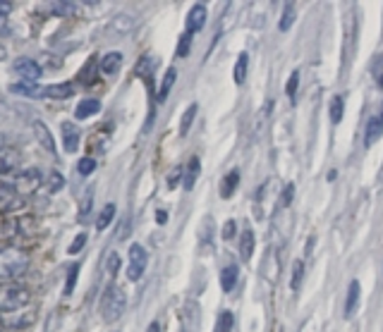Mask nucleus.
Listing matches in <instances>:
<instances>
[{"label":"nucleus","instance_id":"b1692460","mask_svg":"<svg viewBox=\"0 0 383 332\" xmlns=\"http://www.w3.org/2000/svg\"><path fill=\"white\" fill-rule=\"evenodd\" d=\"M342 110H345V98L342 96H333V100H331V122L333 125L342 120Z\"/></svg>","mask_w":383,"mask_h":332},{"label":"nucleus","instance_id":"ddd939ff","mask_svg":"<svg viewBox=\"0 0 383 332\" xmlns=\"http://www.w3.org/2000/svg\"><path fill=\"white\" fill-rule=\"evenodd\" d=\"M122 65V53L120 50H110V53H106L103 58H101V72L103 75H115L117 70H120Z\"/></svg>","mask_w":383,"mask_h":332},{"label":"nucleus","instance_id":"72a5a7b5","mask_svg":"<svg viewBox=\"0 0 383 332\" xmlns=\"http://www.w3.org/2000/svg\"><path fill=\"white\" fill-rule=\"evenodd\" d=\"M106 270H108V275H117V270H120V256H117L115 251H113L108 261H106Z\"/></svg>","mask_w":383,"mask_h":332},{"label":"nucleus","instance_id":"a19ab883","mask_svg":"<svg viewBox=\"0 0 383 332\" xmlns=\"http://www.w3.org/2000/svg\"><path fill=\"white\" fill-rule=\"evenodd\" d=\"M5 149V146H3V139H0V151H3Z\"/></svg>","mask_w":383,"mask_h":332},{"label":"nucleus","instance_id":"c756f323","mask_svg":"<svg viewBox=\"0 0 383 332\" xmlns=\"http://www.w3.org/2000/svg\"><path fill=\"white\" fill-rule=\"evenodd\" d=\"M13 3H0V36L8 33V15L13 13Z\"/></svg>","mask_w":383,"mask_h":332},{"label":"nucleus","instance_id":"5701e85b","mask_svg":"<svg viewBox=\"0 0 383 332\" xmlns=\"http://www.w3.org/2000/svg\"><path fill=\"white\" fill-rule=\"evenodd\" d=\"M196 112H199V105H196V103H192L189 108L185 110V115H182V122H180V137H187V132H189L192 122H194Z\"/></svg>","mask_w":383,"mask_h":332},{"label":"nucleus","instance_id":"20e7f679","mask_svg":"<svg viewBox=\"0 0 383 332\" xmlns=\"http://www.w3.org/2000/svg\"><path fill=\"white\" fill-rule=\"evenodd\" d=\"M41 184H43V172L38 167H29V170L13 174V194L22 196V199L36 194L41 189Z\"/></svg>","mask_w":383,"mask_h":332},{"label":"nucleus","instance_id":"f704fd0d","mask_svg":"<svg viewBox=\"0 0 383 332\" xmlns=\"http://www.w3.org/2000/svg\"><path fill=\"white\" fill-rule=\"evenodd\" d=\"M84 244H87V234H77V237H75V241H72V244H70V249H67V251H70V253H80L82 249H84Z\"/></svg>","mask_w":383,"mask_h":332},{"label":"nucleus","instance_id":"dca6fc26","mask_svg":"<svg viewBox=\"0 0 383 332\" xmlns=\"http://www.w3.org/2000/svg\"><path fill=\"white\" fill-rule=\"evenodd\" d=\"M199 170H201V163H199V158L194 156V158H189L187 167H185V189H187V191L194 189L196 177H199Z\"/></svg>","mask_w":383,"mask_h":332},{"label":"nucleus","instance_id":"cd10ccee","mask_svg":"<svg viewBox=\"0 0 383 332\" xmlns=\"http://www.w3.org/2000/svg\"><path fill=\"white\" fill-rule=\"evenodd\" d=\"M302 278H304V263L297 261L295 266H292V278H290V289L297 292L302 287Z\"/></svg>","mask_w":383,"mask_h":332},{"label":"nucleus","instance_id":"423d86ee","mask_svg":"<svg viewBox=\"0 0 383 332\" xmlns=\"http://www.w3.org/2000/svg\"><path fill=\"white\" fill-rule=\"evenodd\" d=\"M13 70H15V75L20 77V80L24 82V84H36L38 80H41V75H43L41 65H38L36 60H31V58H17L15 65H13Z\"/></svg>","mask_w":383,"mask_h":332},{"label":"nucleus","instance_id":"0eeeda50","mask_svg":"<svg viewBox=\"0 0 383 332\" xmlns=\"http://www.w3.org/2000/svg\"><path fill=\"white\" fill-rule=\"evenodd\" d=\"M381 137H383V100H381L379 110H376L367 122V129H364V146L369 149V146H374Z\"/></svg>","mask_w":383,"mask_h":332},{"label":"nucleus","instance_id":"9d476101","mask_svg":"<svg viewBox=\"0 0 383 332\" xmlns=\"http://www.w3.org/2000/svg\"><path fill=\"white\" fill-rule=\"evenodd\" d=\"M206 24V5L204 3H196L192 5L189 15H187V33H196L201 31Z\"/></svg>","mask_w":383,"mask_h":332},{"label":"nucleus","instance_id":"1a4fd4ad","mask_svg":"<svg viewBox=\"0 0 383 332\" xmlns=\"http://www.w3.org/2000/svg\"><path fill=\"white\" fill-rule=\"evenodd\" d=\"M60 137H63V149L67 153H75L80 146V127L75 122H63L60 125Z\"/></svg>","mask_w":383,"mask_h":332},{"label":"nucleus","instance_id":"f257e3e1","mask_svg":"<svg viewBox=\"0 0 383 332\" xmlns=\"http://www.w3.org/2000/svg\"><path fill=\"white\" fill-rule=\"evenodd\" d=\"M29 268V253L17 246L0 249V278L3 280H17Z\"/></svg>","mask_w":383,"mask_h":332},{"label":"nucleus","instance_id":"f03ea898","mask_svg":"<svg viewBox=\"0 0 383 332\" xmlns=\"http://www.w3.org/2000/svg\"><path fill=\"white\" fill-rule=\"evenodd\" d=\"M31 301V292L24 285L0 282V313H15L27 308Z\"/></svg>","mask_w":383,"mask_h":332},{"label":"nucleus","instance_id":"ea45409f","mask_svg":"<svg viewBox=\"0 0 383 332\" xmlns=\"http://www.w3.org/2000/svg\"><path fill=\"white\" fill-rule=\"evenodd\" d=\"M146 332H161V323H159V320H154V323L149 325V330H146Z\"/></svg>","mask_w":383,"mask_h":332},{"label":"nucleus","instance_id":"2eb2a0df","mask_svg":"<svg viewBox=\"0 0 383 332\" xmlns=\"http://www.w3.org/2000/svg\"><path fill=\"white\" fill-rule=\"evenodd\" d=\"M99 110H101L99 98H84V100H80V105H77L75 115H77V120H89V117L96 115Z\"/></svg>","mask_w":383,"mask_h":332},{"label":"nucleus","instance_id":"393cba45","mask_svg":"<svg viewBox=\"0 0 383 332\" xmlns=\"http://www.w3.org/2000/svg\"><path fill=\"white\" fill-rule=\"evenodd\" d=\"M297 89H300V72H292L290 75V80H287V84H285V93H287V98L295 103L297 100Z\"/></svg>","mask_w":383,"mask_h":332},{"label":"nucleus","instance_id":"7ed1b4c3","mask_svg":"<svg viewBox=\"0 0 383 332\" xmlns=\"http://www.w3.org/2000/svg\"><path fill=\"white\" fill-rule=\"evenodd\" d=\"M125 308H127L125 289L117 285H110L108 289L103 292V296H101V316H103L106 323H115V320L125 313Z\"/></svg>","mask_w":383,"mask_h":332},{"label":"nucleus","instance_id":"aec40b11","mask_svg":"<svg viewBox=\"0 0 383 332\" xmlns=\"http://www.w3.org/2000/svg\"><path fill=\"white\" fill-rule=\"evenodd\" d=\"M252 253H254V232L252 229H245L240 237V256L242 261H250Z\"/></svg>","mask_w":383,"mask_h":332},{"label":"nucleus","instance_id":"9b49d317","mask_svg":"<svg viewBox=\"0 0 383 332\" xmlns=\"http://www.w3.org/2000/svg\"><path fill=\"white\" fill-rule=\"evenodd\" d=\"M75 93V84L63 82V84H50L38 91V98H70Z\"/></svg>","mask_w":383,"mask_h":332},{"label":"nucleus","instance_id":"bb28decb","mask_svg":"<svg viewBox=\"0 0 383 332\" xmlns=\"http://www.w3.org/2000/svg\"><path fill=\"white\" fill-rule=\"evenodd\" d=\"M233 325H235V318L230 311H223L221 318H218L216 328H213V332H233Z\"/></svg>","mask_w":383,"mask_h":332},{"label":"nucleus","instance_id":"a878e982","mask_svg":"<svg viewBox=\"0 0 383 332\" xmlns=\"http://www.w3.org/2000/svg\"><path fill=\"white\" fill-rule=\"evenodd\" d=\"M292 22H295V5L292 3H285L283 5V20H280V31H287L292 27Z\"/></svg>","mask_w":383,"mask_h":332},{"label":"nucleus","instance_id":"6ab92c4d","mask_svg":"<svg viewBox=\"0 0 383 332\" xmlns=\"http://www.w3.org/2000/svg\"><path fill=\"white\" fill-rule=\"evenodd\" d=\"M238 278H240V270L238 266H228L221 270V287L223 292H233L235 285H238Z\"/></svg>","mask_w":383,"mask_h":332},{"label":"nucleus","instance_id":"4c0bfd02","mask_svg":"<svg viewBox=\"0 0 383 332\" xmlns=\"http://www.w3.org/2000/svg\"><path fill=\"white\" fill-rule=\"evenodd\" d=\"M235 227H238V225H235V220H228V222H225V227H223V239H230V237H233Z\"/></svg>","mask_w":383,"mask_h":332},{"label":"nucleus","instance_id":"6e6552de","mask_svg":"<svg viewBox=\"0 0 383 332\" xmlns=\"http://www.w3.org/2000/svg\"><path fill=\"white\" fill-rule=\"evenodd\" d=\"M31 129H34V137H36V142L41 144L50 156L58 153V151H55V139H53V134H50V129L46 127V122L34 120L31 122Z\"/></svg>","mask_w":383,"mask_h":332},{"label":"nucleus","instance_id":"4468645a","mask_svg":"<svg viewBox=\"0 0 383 332\" xmlns=\"http://www.w3.org/2000/svg\"><path fill=\"white\" fill-rule=\"evenodd\" d=\"M359 294H362V289H359V282H357V280H352L350 289H347V299H345V318H352L354 313H357Z\"/></svg>","mask_w":383,"mask_h":332},{"label":"nucleus","instance_id":"58836bf2","mask_svg":"<svg viewBox=\"0 0 383 332\" xmlns=\"http://www.w3.org/2000/svg\"><path fill=\"white\" fill-rule=\"evenodd\" d=\"M89 211H92V191H89L87 199H84V206H82V213H80V216H82V218H87V216H89Z\"/></svg>","mask_w":383,"mask_h":332},{"label":"nucleus","instance_id":"79ce46f5","mask_svg":"<svg viewBox=\"0 0 383 332\" xmlns=\"http://www.w3.org/2000/svg\"><path fill=\"white\" fill-rule=\"evenodd\" d=\"M0 332H3V325H0Z\"/></svg>","mask_w":383,"mask_h":332},{"label":"nucleus","instance_id":"f3484780","mask_svg":"<svg viewBox=\"0 0 383 332\" xmlns=\"http://www.w3.org/2000/svg\"><path fill=\"white\" fill-rule=\"evenodd\" d=\"M175 80H178V70L175 67H168V72L163 75V82H161V89H159V103L168 98V93H171V89L175 86Z\"/></svg>","mask_w":383,"mask_h":332},{"label":"nucleus","instance_id":"4be33fe9","mask_svg":"<svg viewBox=\"0 0 383 332\" xmlns=\"http://www.w3.org/2000/svg\"><path fill=\"white\" fill-rule=\"evenodd\" d=\"M113 218H115V204H106L96 218V229H106L113 222Z\"/></svg>","mask_w":383,"mask_h":332},{"label":"nucleus","instance_id":"e433bc0d","mask_svg":"<svg viewBox=\"0 0 383 332\" xmlns=\"http://www.w3.org/2000/svg\"><path fill=\"white\" fill-rule=\"evenodd\" d=\"M295 199V184H287L283 189V199H280V204L283 206H290V201Z\"/></svg>","mask_w":383,"mask_h":332},{"label":"nucleus","instance_id":"412c9836","mask_svg":"<svg viewBox=\"0 0 383 332\" xmlns=\"http://www.w3.org/2000/svg\"><path fill=\"white\" fill-rule=\"evenodd\" d=\"M247 67H250V55L247 53H240V58H238V63H235V70H233V80L238 86H242L247 80Z\"/></svg>","mask_w":383,"mask_h":332},{"label":"nucleus","instance_id":"c85d7f7f","mask_svg":"<svg viewBox=\"0 0 383 332\" xmlns=\"http://www.w3.org/2000/svg\"><path fill=\"white\" fill-rule=\"evenodd\" d=\"M63 187H65V177H63V174H60L58 170H55V172H50L46 189L50 191V194H55V191H60Z\"/></svg>","mask_w":383,"mask_h":332},{"label":"nucleus","instance_id":"473e14b6","mask_svg":"<svg viewBox=\"0 0 383 332\" xmlns=\"http://www.w3.org/2000/svg\"><path fill=\"white\" fill-rule=\"evenodd\" d=\"M77 275H80V266H72V268H70V273H67L65 294H72V289H75V282H77Z\"/></svg>","mask_w":383,"mask_h":332},{"label":"nucleus","instance_id":"f8f14e48","mask_svg":"<svg viewBox=\"0 0 383 332\" xmlns=\"http://www.w3.org/2000/svg\"><path fill=\"white\" fill-rule=\"evenodd\" d=\"M17 167H20V153L15 149L0 151V174H10Z\"/></svg>","mask_w":383,"mask_h":332},{"label":"nucleus","instance_id":"2f4dec72","mask_svg":"<svg viewBox=\"0 0 383 332\" xmlns=\"http://www.w3.org/2000/svg\"><path fill=\"white\" fill-rule=\"evenodd\" d=\"M77 170H80L82 177H89V174L96 170V160L94 158H82L80 163H77Z\"/></svg>","mask_w":383,"mask_h":332},{"label":"nucleus","instance_id":"7c9ffc66","mask_svg":"<svg viewBox=\"0 0 383 332\" xmlns=\"http://www.w3.org/2000/svg\"><path fill=\"white\" fill-rule=\"evenodd\" d=\"M189 46H192V33L185 31L182 36H180V41H178V58H187Z\"/></svg>","mask_w":383,"mask_h":332},{"label":"nucleus","instance_id":"39448f33","mask_svg":"<svg viewBox=\"0 0 383 332\" xmlns=\"http://www.w3.org/2000/svg\"><path fill=\"white\" fill-rule=\"evenodd\" d=\"M146 266H149V253L142 244H132L129 246V266H127V278L132 282H137L139 278L146 273Z\"/></svg>","mask_w":383,"mask_h":332},{"label":"nucleus","instance_id":"c9c22d12","mask_svg":"<svg viewBox=\"0 0 383 332\" xmlns=\"http://www.w3.org/2000/svg\"><path fill=\"white\" fill-rule=\"evenodd\" d=\"M53 10L58 15H70V13H75L77 10V5L75 3H58V5H53Z\"/></svg>","mask_w":383,"mask_h":332},{"label":"nucleus","instance_id":"a211bd4d","mask_svg":"<svg viewBox=\"0 0 383 332\" xmlns=\"http://www.w3.org/2000/svg\"><path fill=\"white\" fill-rule=\"evenodd\" d=\"M238 184H240V172L238 170H230L223 177V182H221V196H223V199H230V196L235 194V189H238Z\"/></svg>","mask_w":383,"mask_h":332}]
</instances>
